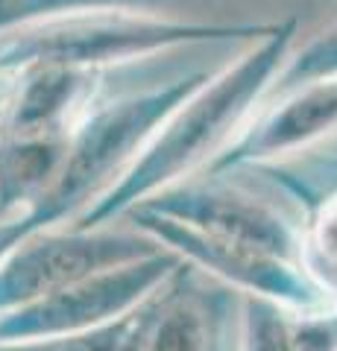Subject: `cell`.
I'll use <instances>...</instances> for the list:
<instances>
[{
    "label": "cell",
    "instance_id": "cell-1",
    "mask_svg": "<svg viewBox=\"0 0 337 351\" xmlns=\"http://www.w3.org/2000/svg\"><path fill=\"white\" fill-rule=\"evenodd\" d=\"M297 18L279 21V27L246 50L235 64L211 76L182 108H176L124 176L80 217V228L106 223L129 208L173 188L182 176L209 164L232 141V129L246 120L255 103L276 85L297 38Z\"/></svg>",
    "mask_w": 337,
    "mask_h": 351
},
{
    "label": "cell",
    "instance_id": "cell-2",
    "mask_svg": "<svg viewBox=\"0 0 337 351\" xmlns=\"http://www.w3.org/2000/svg\"><path fill=\"white\" fill-rule=\"evenodd\" d=\"M205 82H209L205 73H194L176 82L147 88L141 94L121 97L85 114L73 129L68 156L53 184L32 202L24 219L0 228V255L18 240H27L45 232L56 219L77 214L85 202L100 199L115 184V176H124L161 123Z\"/></svg>",
    "mask_w": 337,
    "mask_h": 351
},
{
    "label": "cell",
    "instance_id": "cell-3",
    "mask_svg": "<svg viewBox=\"0 0 337 351\" xmlns=\"http://www.w3.org/2000/svg\"><path fill=\"white\" fill-rule=\"evenodd\" d=\"M276 27L279 24H194V21H170L147 12H82L3 36L0 76L15 80L18 73L41 64L100 71L103 64L129 62L176 44L229 38L261 41Z\"/></svg>",
    "mask_w": 337,
    "mask_h": 351
},
{
    "label": "cell",
    "instance_id": "cell-4",
    "mask_svg": "<svg viewBox=\"0 0 337 351\" xmlns=\"http://www.w3.org/2000/svg\"><path fill=\"white\" fill-rule=\"evenodd\" d=\"M126 214H132L147 234L165 240L179 255L200 263L217 278L229 281L232 287L258 295L261 302L285 307L290 313H320L337 307L334 293L302 263H290L267 252L232 243V240L202 234L185 223L141 211V208H132Z\"/></svg>",
    "mask_w": 337,
    "mask_h": 351
},
{
    "label": "cell",
    "instance_id": "cell-5",
    "mask_svg": "<svg viewBox=\"0 0 337 351\" xmlns=\"http://www.w3.org/2000/svg\"><path fill=\"white\" fill-rule=\"evenodd\" d=\"M173 258L150 255L144 261L106 269L97 276L77 281L71 287L36 299L0 322V337H73L77 331L126 313L170 272Z\"/></svg>",
    "mask_w": 337,
    "mask_h": 351
},
{
    "label": "cell",
    "instance_id": "cell-6",
    "mask_svg": "<svg viewBox=\"0 0 337 351\" xmlns=\"http://www.w3.org/2000/svg\"><path fill=\"white\" fill-rule=\"evenodd\" d=\"M150 255H156V246L132 234H65L27 243L0 267V307H24Z\"/></svg>",
    "mask_w": 337,
    "mask_h": 351
},
{
    "label": "cell",
    "instance_id": "cell-7",
    "mask_svg": "<svg viewBox=\"0 0 337 351\" xmlns=\"http://www.w3.org/2000/svg\"><path fill=\"white\" fill-rule=\"evenodd\" d=\"M135 208L170 217L202 234L232 240V243L267 252V255H276L290 263H302V237L297 234V228L270 205L232 188H211V184L176 188L173 184V188L138 202Z\"/></svg>",
    "mask_w": 337,
    "mask_h": 351
},
{
    "label": "cell",
    "instance_id": "cell-8",
    "mask_svg": "<svg viewBox=\"0 0 337 351\" xmlns=\"http://www.w3.org/2000/svg\"><path fill=\"white\" fill-rule=\"evenodd\" d=\"M332 135H337V76L285 91L205 164V179L305 152Z\"/></svg>",
    "mask_w": 337,
    "mask_h": 351
},
{
    "label": "cell",
    "instance_id": "cell-9",
    "mask_svg": "<svg viewBox=\"0 0 337 351\" xmlns=\"http://www.w3.org/2000/svg\"><path fill=\"white\" fill-rule=\"evenodd\" d=\"M97 71L59 68L41 64L15 76V88H9V100L0 112V132L6 135H71L73 114L82 108L94 91Z\"/></svg>",
    "mask_w": 337,
    "mask_h": 351
},
{
    "label": "cell",
    "instance_id": "cell-10",
    "mask_svg": "<svg viewBox=\"0 0 337 351\" xmlns=\"http://www.w3.org/2000/svg\"><path fill=\"white\" fill-rule=\"evenodd\" d=\"M73 135V132H71ZM71 135H6L0 132V205L36 202L59 176Z\"/></svg>",
    "mask_w": 337,
    "mask_h": 351
},
{
    "label": "cell",
    "instance_id": "cell-11",
    "mask_svg": "<svg viewBox=\"0 0 337 351\" xmlns=\"http://www.w3.org/2000/svg\"><path fill=\"white\" fill-rule=\"evenodd\" d=\"M161 0H0V38L45 21L82 12H144Z\"/></svg>",
    "mask_w": 337,
    "mask_h": 351
},
{
    "label": "cell",
    "instance_id": "cell-12",
    "mask_svg": "<svg viewBox=\"0 0 337 351\" xmlns=\"http://www.w3.org/2000/svg\"><path fill=\"white\" fill-rule=\"evenodd\" d=\"M334 76H337V21L323 32H317L311 41L302 44V50L290 53L273 88H279V94H285L299 85L334 80Z\"/></svg>",
    "mask_w": 337,
    "mask_h": 351
},
{
    "label": "cell",
    "instance_id": "cell-13",
    "mask_svg": "<svg viewBox=\"0 0 337 351\" xmlns=\"http://www.w3.org/2000/svg\"><path fill=\"white\" fill-rule=\"evenodd\" d=\"M288 322L290 351H337V307L320 313H293Z\"/></svg>",
    "mask_w": 337,
    "mask_h": 351
},
{
    "label": "cell",
    "instance_id": "cell-14",
    "mask_svg": "<svg viewBox=\"0 0 337 351\" xmlns=\"http://www.w3.org/2000/svg\"><path fill=\"white\" fill-rule=\"evenodd\" d=\"M150 351H202V322L191 307L170 311Z\"/></svg>",
    "mask_w": 337,
    "mask_h": 351
},
{
    "label": "cell",
    "instance_id": "cell-15",
    "mask_svg": "<svg viewBox=\"0 0 337 351\" xmlns=\"http://www.w3.org/2000/svg\"><path fill=\"white\" fill-rule=\"evenodd\" d=\"M121 339V328H108V331H97L89 337H53L45 339V346H30L21 351H117Z\"/></svg>",
    "mask_w": 337,
    "mask_h": 351
},
{
    "label": "cell",
    "instance_id": "cell-16",
    "mask_svg": "<svg viewBox=\"0 0 337 351\" xmlns=\"http://www.w3.org/2000/svg\"><path fill=\"white\" fill-rule=\"evenodd\" d=\"M314 249L329 267L337 269V196L325 199L314 219Z\"/></svg>",
    "mask_w": 337,
    "mask_h": 351
},
{
    "label": "cell",
    "instance_id": "cell-17",
    "mask_svg": "<svg viewBox=\"0 0 337 351\" xmlns=\"http://www.w3.org/2000/svg\"><path fill=\"white\" fill-rule=\"evenodd\" d=\"M6 100H9V88H6V80H3V76H0V112H3Z\"/></svg>",
    "mask_w": 337,
    "mask_h": 351
}]
</instances>
